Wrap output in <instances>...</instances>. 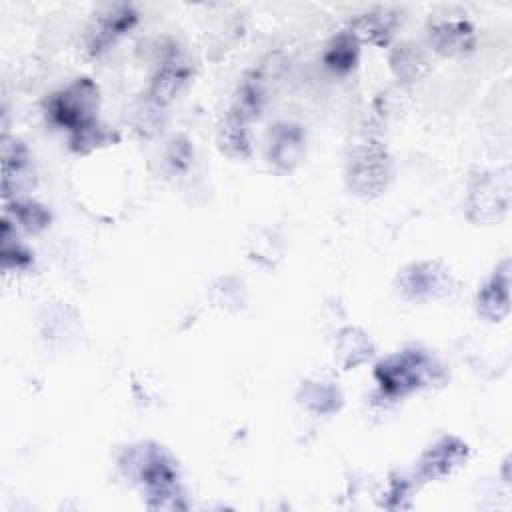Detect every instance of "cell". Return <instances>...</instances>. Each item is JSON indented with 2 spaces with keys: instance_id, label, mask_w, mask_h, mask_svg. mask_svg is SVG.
<instances>
[{
  "instance_id": "d6986e66",
  "label": "cell",
  "mask_w": 512,
  "mask_h": 512,
  "mask_svg": "<svg viewBox=\"0 0 512 512\" xmlns=\"http://www.w3.org/2000/svg\"><path fill=\"white\" fill-rule=\"evenodd\" d=\"M14 216L18 218V222L30 230V232H40L48 226L50 222V214L48 210L38 204V202H32V200H26V202H14V208H12Z\"/></svg>"
},
{
  "instance_id": "8992f818",
  "label": "cell",
  "mask_w": 512,
  "mask_h": 512,
  "mask_svg": "<svg viewBox=\"0 0 512 512\" xmlns=\"http://www.w3.org/2000/svg\"><path fill=\"white\" fill-rule=\"evenodd\" d=\"M510 206V180L504 174H482L468 194V216L474 222L494 224Z\"/></svg>"
},
{
  "instance_id": "5bb4252c",
  "label": "cell",
  "mask_w": 512,
  "mask_h": 512,
  "mask_svg": "<svg viewBox=\"0 0 512 512\" xmlns=\"http://www.w3.org/2000/svg\"><path fill=\"white\" fill-rule=\"evenodd\" d=\"M218 144L222 152H226L232 158H248L252 150L248 136V120L236 114L234 110H228L218 130Z\"/></svg>"
},
{
  "instance_id": "2e32d148",
  "label": "cell",
  "mask_w": 512,
  "mask_h": 512,
  "mask_svg": "<svg viewBox=\"0 0 512 512\" xmlns=\"http://www.w3.org/2000/svg\"><path fill=\"white\" fill-rule=\"evenodd\" d=\"M374 352L370 338L358 328H344L336 342V360L344 370L356 368L366 362Z\"/></svg>"
},
{
  "instance_id": "3957f363",
  "label": "cell",
  "mask_w": 512,
  "mask_h": 512,
  "mask_svg": "<svg viewBox=\"0 0 512 512\" xmlns=\"http://www.w3.org/2000/svg\"><path fill=\"white\" fill-rule=\"evenodd\" d=\"M98 102V86L90 78H76L48 96L46 116L74 136L98 122Z\"/></svg>"
},
{
  "instance_id": "9c48e42d",
  "label": "cell",
  "mask_w": 512,
  "mask_h": 512,
  "mask_svg": "<svg viewBox=\"0 0 512 512\" xmlns=\"http://www.w3.org/2000/svg\"><path fill=\"white\" fill-rule=\"evenodd\" d=\"M190 74H192V68L188 60L172 46L152 76L150 90H148L150 100L158 106L168 104L186 86V82L190 80Z\"/></svg>"
},
{
  "instance_id": "277c9868",
  "label": "cell",
  "mask_w": 512,
  "mask_h": 512,
  "mask_svg": "<svg viewBox=\"0 0 512 512\" xmlns=\"http://www.w3.org/2000/svg\"><path fill=\"white\" fill-rule=\"evenodd\" d=\"M390 178V158L386 146L366 136L348 148L346 180L350 190L362 198H374L384 192Z\"/></svg>"
},
{
  "instance_id": "ac0fdd59",
  "label": "cell",
  "mask_w": 512,
  "mask_h": 512,
  "mask_svg": "<svg viewBox=\"0 0 512 512\" xmlns=\"http://www.w3.org/2000/svg\"><path fill=\"white\" fill-rule=\"evenodd\" d=\"M340 400L342 396L338 388L330 386L328 382H306L302 386V402L318 414H328L338 410Z\"/></svg>"
},
{
  "instance_id": "44dd1931",
  "label": "cell",
  "mask_w": 512,
  "mask_h": 512,
  "mask_svg": "<svg viewBox=\"0 0 512 512\" xmlns=\"http://www.w3.org/2000/svg\"><path fill=\"white\" fill-rule=\"evenodd\" d=\"M6 224H2V264L4 266H26L32 262V254L16 240H10Z\"/></svg>"
},
{
  "instance_id": "9a60e30c",
  "label": "cell",
  "mask_w": 512,
  "mask_h": 512,
  "mask_svg": "<svg viewBox=\"0 0 512 512\" xmlns=\"http://www.w3.org/2000/svg\"><path fill=\"white\" fill-rule=\"evenodd\" d=\"M358 56H360V40L350 30H342L330 40L324 52V64L336 74H346L352 68H356Z\"/></svg>"
},
{
  "instance_id": "8fae6325",
  "label": "cell",
  "mask_w": 512,
  "mask_h": 512,
  "mask_svg": "<svg viewBox=\"0 0 512 512\" xmlns=\"http://www.w3.org/2000/svg\"><path fill=\"white\" fill-rule=\"evenodd\" d=\"M478 314L488 322H500L510 312V262L504 260L482 284L476 296Z\"/></svg>"
},
{
  "instance_id": "6da1fadb",
  "label": "cell",
  "mask_w": 512,
  "mask_h": 512,
  "mask_svg": "<svg viewBox=\"0 0 512 512\" xmlns=\"http://www.w3.org/2000/svg\"><path fill=\"white\" fill-rule=\"evenodd\" d=\"M120 464L144 486L150 508H184L176 502L180 492L174 460L162 446L152 442L130 446Z\"/></svg>"
},
{
  "instance_id": "e0dca14e",
  "label": "cell",
  "mask_w": 512,
  "mask_h": 512,
  "mask_svg": "<svg viewBox=\"0 0 512 512\" xmlns=\"http://www.w3.org/2000/svg\"><path fill=\"white\" fill-rule=\"evenodd\" d=\"M390 68L402 82H414L428 72V62L418 46L404 42L392 50Z\"/></svg>"
},
{
  "instance_id": "7c38bea8",
  "label": "cell",
  "mask_w": 512,
  "mask_h": 512,
  "mask_svg": "<svg viewBox=\"0 0 512 512\" xmlns=\"http://www.w3.org/2000/svg\"><path fill=\"white\" fill-rule=\"evenodd\" d=\"M304 154V132L298 124L280 122L268 136V158L280 170H292Z\"/></svg>"
},
{
  "instance_id": "30bf717a",
  "label": "cell",
  "mask_w": 512,
  "mask_h": 512,
  "mask_svg": "<svg viewBox=\"0 0 512 512\" xmlns=\"http://www.w3.org/2000/svg\"><path fill=\"white\" fill-rule=\"evenodd\" d=\"M468 458V446L456 436H444L434 442L420 458L418 474L424 480H442L460 468Z\"/></svg>"
},
{
  "instance_id": "ba28073f",
  "label": "cell",
  "mask_w": 512,
  "mask_h": 512,
  "mask_svg": "<svg viewBox=\"0 0 512 512\" xmlns=\"http://www.w3.org/2000/svg\"><path fill=\"white\" fill-rule=\"evenodd\" d=\"M138 22V14L128 4H116L106 8L96 16L92 26L88 28L86 46L92 56L106 50L118 36L126 34Z\"/></svg>"
},
{
  "instance_id": "ffe728a7",
  "label": "cell",
  "mask_w": 512,
  "mask_h": 512,
  "mask_svg": "<svg viewBox=\"0 0 512 512\" xmlns=\"http://www.w3.org/2000/svg\"><path fill=\"white\" fill-rule=\"evenodd\" d=\"M28 164V152L24 148V144L20 140H12L4 144V160H2V168H4V178L2 182H8L12 176L20 174Z\"/></svg>"
},
{
  "instance_id": "4fadbf2b",
  "label": "cell",
  "mask_w": 512,
  "mask_h": 512,
  "mask_svg": "<svg viewBox=\"0 0 512 512\" xmlns=\"http://www.w3.org/2000/svg\"><path fill=\"white\" fill-rule=\"evenodd\" d=\"M396 26H398V12L390 8H374L358 14L350 22V32L358 40H364L376 46H386Z\"/></svg>"
},
{
  "instance_id": "5b68a950",
  "label": "cell",
  "mask_w": 512,
  "mask_h": 512,
  "mask_svg": "<svg viewBox=\"0 0 512 512\" xmlns=\"http://www.w3.org/2000/svg\"><path fill=\"white\" fill-rule=\"evenodd\" d=\"M454 278L446 266L440 262H414L402 268L398 274V290L404 298L412 302H428L444 298L452 292Z\"/></svg>"
},
{
  "instance_id": "7a4b0ae2",
  "label": "cell",
  "mask_w": 512,
  "mask_h": 512,
  "mask_svg": "<svg viewBox=\"0 0 512 512\" xmlns=\"http://www.w3.org/2000/svg\"><path fill=\"white\" fill-rule=\"evenodd\" d=\"M374 378L386 396L402 398L440 380L442 368L424 350L408 348L380 360L374 368Z\"/></svg>"
},
{
  "instance_id": "52a82bcc",
  "label": "cell",
  "mask_w": 512,
  "mask_h": 512,
  "mask_svg": "<svg viewBox=\"0 0 512 512\" xmlns=\"http://www.w3.org/2000/svg\"><path fill=\"white\" fill-rule=\"evenodd\" d=\"M428 40L438 54L458 56L474 48L476 34L474 26L462 18V14H448L446 18H436L430 24Z\"/></svg>"
}]
</instances>
